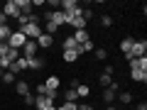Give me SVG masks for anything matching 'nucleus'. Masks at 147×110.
Segmentation results:
<instances>
[{"label": "nucleus", "instance_id": "1", "mask_svg": "<svg viewBox=\"0 0 147 110\" xmlns=\"http://www.w3.org/2000/svg\"><path fill=\"white\" fill-rule=\"evenodd\" d=\"M130 76L137 83H145L147 81V56H140V59H132L130 61Z\"/></svg>", "mask_w": 147, "mask_h": 110}, {"label": "nucleus", "instance_id": "2", "mask_svg": "<svg viewBox=\"0 0 147 110\" xmlns=\"http://www.w3.org/2000/svg\"><path fill=\"white\" fill-rule=\"evenodd\" d=\"M17 30H20L22 34L27 37V39H37V37L42 34V27H39V17H37V15H30V22H27L25 27H17Z\"/></svg>", "mask_w": 147, "mask_h": 110}, {"label": "nucleus", "instance_id": "3", "mask_svg": "<svg viewBox=\"0 0 147 110\" xmlns=\"http://www.w3.org/2000/svg\"><path fill=\"white\" fill-rule=\"evenodd\" d=\"M140 56H147V42L145 39H135V42H132V49H130V54H127V61L140 59Z\"/></svg>", "mask_w": 147, "mask_h": 110}, {"label": "nucleus", "instance_id": "4", "mask_svg": "<svg viewBox=\"0 0 147 110\" xmlns=\"http://www.w3.org/2000/svg\"><path fill=\"white\" fill-rule=\"evenodd\" d=\"M25 42H27V37L22 34L20 30H12V34L7 37V42H5V44H7L10 49H17V52H20V49L25 47Z\"/></svg>", "mask_w": 147, "mask_h": 110}, {"label": "nucleus", "instance_id": "5", "mask_svg": "<svg viewBox=\"0 0 147 110\" xmlns=\"http://www.w3.org/2000/svg\"><path fill=\"white\" fill-rule=\"evenodd\" d=\"M44 17H47V22H52V25H57V27L66 25V15H64L61 10H49V12H44Z\"/></svg>", "mask_w": 147, "mask_h": 110}, {"label": "nucleus", "instance_id": "6", "mask_svg": "<svg viewBox=\"0 0 147 110\" xmlns=\"http://www.w3.org/2000/svg\"><path fill=\"white\" fill-rule=\"evenodd\" d=\"M22 52H25V54H22L25 59H34V56H37V52H39V47H37L34 39H27L25 47H22Z\"/></svg>", "mask_w": 147, "mask_h": 110}, {"label": "nucleus", "instance_id": "7", "mask_svg": "<svg viewBox=\"0 0 147 110\" xmlns=\"http://www.w3.org/2000/svg\"><path fill=\"white\" fill-rule=\"evenodd\" d=\"M34 42H37V47H39V49H49V47L54 44V37H52V34H44V32H42V34L34 39Z\"/></svg>", "mask_w": 147, "mask_h": 110}, {"label": "nucleus", "instance_id": "8", "mask_svg": "<svg viewBox=\"0 0 147 110\" xmlns=\"http://www.w3.org/2000/svg\"><path fill=\"white\" fill-rule=\"evenodd\" d=\"M25 68H27V59H25V56H20L15 64H10V68H7V71L17 76V73H20V71H25Z\"/></svg>", "mask_w": 147, "mask_h": 110}, {"label": "nucleus", "instance_id": "9", "mask_svg": "<svg viewBox=\"0 0 147 110\" xmlns=\"http://www.w3.org/2000/svg\"><path fill=\"white\" fill-rule=\"evenodd\" d=\"M17 3V10H20V15H32V0H15Z\"/></svg>", "mask_w": 147, "mask_h": 110}, {"label": "nucleus", "instance_id": "10", "mask_svg": "<svg viewBox=\"0 0 147 110\" xmlns=\"http://www.w3.org/2000/svg\"><path fill=\"white\" fill-rule=\"evenodd\" d=\"M3 15H5V17H17V15H20L15 0H7V3H5V12H3Z\"/></svg>", "mask_w": 147, "mask_h": 110}, {"label": "nucleus", "instance_id": "11", "mask_svg": "<svg viewBox=\"0 0 147 110\" xmlns=\"http://www.w3.org/2000/svg\"><path fill=\"white\" fill-rule=\"evenodd\" d=\"M59 86H61V81H59L57 76H49V78L44 81V88L47 91H59Z\"/></svg>", "mask_w": 147, "mask_h": 110}, {"label": "nucleus", "instance_id": "12", "mask_svg": "<svg viewBox=\"0 0 147 110\" xmlns=\"http://www.w3.org/2000/svg\"><path fill=\"white\" fill-rule=\"evenodd\" d=\"M69 25H71L74 30H86V20H84V15H79V17H71V20H69Z\"/></svg>", "mask_w": 147, "mask_h": 110}, {"label": "nucleus", "instance_id": "13", "mask_svg": "<svg viewBox=\"0 0 147 110\" xmlns=\"http://www.w3.org/2000/svg\"><path fill=\"white\" fill-rule=\"evenodd\" d=\"M15 91L25 98V95H30V83H25V81H15Z\"/></svg>", "mask_w": 147, "mask_h": 110}, {"label": "nucleus", "instance_id": "14", "mask_svg": "<svg viewBox=\"0 0 147 110\" xmlns=\"http://www.w3.org/2000/svg\"><path fill=\"white\" fill-rule=\"evenodd\" d=\"M93 42H91V39H88V42H84V44H79V47H76V52H79V56H84V54H88V52H93Z\"/></svg>", "mask_w": 147, "mask_h": 110}, {"label": "nucleus", "instance_id": "15", "mask_svg": "<svg viewBox=\"0 0 147 110\" xmlns=\"http://www.w3.org/2000/svg\"><path fill=\"white\" fill-rule=\"evenodd\" d=\"M71 37L76 39V44H84V42H88V32H86V30H76Z\"/></svg>", "mask_w": 147, "mask_h": 110}, {"label": "nucleus", "instance_id": "16", "mask_svg": "<svg viewBox=\"0 0 147 110\" xmlns=\"http://www.w3.org/2000/svg\"><path fill=\"white\" fill-rule=\"evenodd\" d=\"M42 66H44V59H42V56L27 59V68H34V71H37V68H42Z\"/></svg>", "mask_w": 147, "mask_h": 110}, {"label": "nucleus", "instance_id": "17", "mask_svg": "<svg viewBox=\"0 0 147 110\" xmlns=\"http://www.w3.org/2000/svg\"><path fill=\"white\" fill-rule=\"evenodd\" d=\"M132 42H135L132 37H125V39H123V42H120V52L125 54V56H127V54H130V49H132Z\"/></svg>", "mask_w": 147, "mask_h": 110}, {"label": "nucleus", "instance_id": "18", "mask_svg": "<svg viewBox=\"0 0 147 110\" xmlns=\"http://www.w3.org/2000/svg\"><path fill=\"white\" fill-rule=\"evenodd\" d=\"M64 61H69V64L79 61V52H76V49H69V52H64Z\"/></svg>", "mask_w": 147, "mask_h": 110}, {"label": "nucleus", "instance_id": "19", "mask_svg": "<svg viewBox=\"0 0 147 110\" xmlns=\"http://www.w3.org/2000/svg\"><path fill=\"white\" fill-rule=\"evenodd\" d=\"M20 56H22V54L17 52V49H10V47H7V54H5V59H7V61H10V64H15L17 59H20Z\"/></svg>", "mask_w": 147, "mask_h": 110}, {"label": "nucleus", "instance_id": "20", "mask_svg": "<svg viewBox=\"0 0 147 110\" xmlns=\"http://www.w3.org/2000/svg\"><path fill=\"white\" fill-rule=\"evenodd\" d=\"M12 34V30L7 25H0V42H7V37Z\"/></svg>", "mask_w": 147, "mask_h": 110}, {"label": "nucleus", "instance_id": "21", "mask_svg": "<svg viewBox=\"0 0 147 110\" xmlns=\"http://www.w3.org/2000/svg\"><path fill=\"white\" fill-rule=\"evenodd\" d=\"M64 98H66V103H76V88H66V93H64Z\"/></svg>", "mask_w": 147, "mask_h": 110}, {"label": "nucleus", "instance_id": "22", "mask_svg": "<svg viewBox=\"0 0 147 110\" xmlns=\"http://www.w3.org/2000/svg\"><path fill=\"white\" fill-rule=\"evenodd\" d=\"M79 47V44H76V39H74V37H66V39H64V52H69V49H76Z\"/></svg>", "mask_w": 147, "mask_h": 110}, {"label": "nucleus", "instance_id": "23", "mask_svg": "<svg viewBox=\"0 0 147 110\" xmlns=\"http://www.w3.org/2000/svg\"><path fill=\"white\" fill-rule=\"evenodd\" d=\"M76 95H79V98H86V95H88V86H76Z\"/></svg>", "mask_w": 147, "mask_h": 110}, {"label": "nucleus", "instance_id": "24", "mask_svg": "<svg viewBox=\"0 0 147 110\" xmlns=\"http://www.w3.org/2000/svg\"><path fill=\"white\" fill-rule=\"evenodd\" d=\"M57 110H79V103H66L64 100V105H59Z\"/></svg>", "mask_w": 147, "mask_h": 110}, {"label": "nucleus", "instance_id": "25", "mask_svg": "<svg viewBox=\"0 0 147 110\" xmlns=\"http://www.w3.org/2000/svg\"><path fill=\"white\" fill-rule=\"evenodd\" d=\"M100 83H103L105 88H108V86L113 83V76H110V73H100Z\"/></svg>", "mask_w": 147, "mask_h": 110}, {"label": "nucleus", "instance_id": "26", "mask_svg": "<svg viewBox=\"0 0 147 110\" xmlns=\"http://www.w3.org/2000/svg\"><path fill=\"white\" fill-rule=\"evenodd\" d=\"M93 56L98 59V61H103V59L108 56V52H105V49H93Z\"/></svg>", "mask_w": 147, "mask_h": 110}, {"label": "nucleus", "instance_id": "27", "mask_svg": "<svg viewBox=\"0 0 147 110\" xmlns=\"http://www.w3.org/2000/svg\"><path fill=\"white\" fill-rule=\"evenodd\" d=\"M3 81H5V83H15V73H10V71H3Z\"/></svg>", "mask_w": 147, "mask_h": 110}, {"label": "nucleus", "instance_id": "28", "mask_svg": "<svg viewBox=\"0 0 147 110\" xmlns=\"http://www.w3.org/2000/svg\"><path fill=\"white\" fill-rule=\"evenodd\" d=\"M100 25H103V27H110V25H113V17H110V15H103V17H100Z\"/></svg>", "mask_w": 147, "mask_h": 110}, {"label": "nucleus", "instance_id": "29", "mask_svg": "<svg viewBox=\"0 0 147 110\" xmlns=\"http://www.w3.org/2000/svg\"><path fill=\"white\" fill-rule=\"evenodd\" d=\"M120 103H132V93H120Z\"/></svg>", "mask_w": 147, "mask_h": 110}, {"label": "nucleus", "instance_id": "30", "mask_svg": "<svg viewBox=\"0 0 147 110\" xmlns=\"http://www.w3.org/2000/svg\"><path fill=\"white\" fill-rule=\"evenodd\" d=\"M25 103L27 105H34V95H25Z\"/></svg>", "mask_w": 147, "mask_h": 110}, {"label": "nucleus", "instance_id": "31", "mask_svg": "<svg viewBox=\"0 0 147 110\" xmlns=\"http://www.w3.org/2000/svg\"><path fill=\"white\" fill-rule=\"evenodd\" d=\"M79 110H93V105H86L84 103V105H79Z\"/></svg>", "mask_w": 147, "mask_h": 110}, {"label": "nucleus", "instance_id": "32", "mask_svg": "<svg viewBox=\"0 0 147 110\" xmlns=\"http://www.w3.org/2000/svg\"><path fill=\"white\" fill-rule=\"evenodd\" d=\"M0 25H7V17L3 15V12H0Z\"/></svg>", "mask_w": 147, "mask_h": 110}, {"label": "nucleus", "instance_id": "33", "mask_svg": "<svg viewBox=\"0 0 147 110\" xmlns=\"http://www.w3.org/2000/svg\"><path fill=\"white\" fill-rule=\"evenodd\" d=\"M135 110H147V103H140V105H137Z\"/></svg>", "mask_w": 147, "mask_h": 110}, {"label": "nucleus", "instance_id": "34", "mask_svg": "<svg viewBox=\"0 0 147 110\" xmlns=\"http://www.w3.org/2000/svg\"><path fill=\"white\" fill-rule=\"evenodd\" d=\"M42 110H57V105H47V108H42Z\"/></svg>", "mask_w": 147, "mask_h": 110}, {"label": "nucleus", "instance_id": "35", "mask_svg": "<svg viewBox=\"0 0 147 110\" xmlns=\"http://www.w3.org/2000/svg\"><path fill=\"white\" fill-rule=\"evenodd\" d=\"M105 110H118V108H113V105H108V108H105Z\"/></svg>", "mask_w": 147, "mask_h": 110}, {"label": "nucleus", "instance_id": "36", "mask_svg": "<svg viewBox=\"0 0 147 110\" xmlns=\"http://www.w3.org/2000/svg\"><path fill=\"white\" fill-rule=\"evenodd\" d=\"M0 78H3V68H0Z\"/></svg>", "mask_w": 147, "mask_h": 110}]
</instances>
